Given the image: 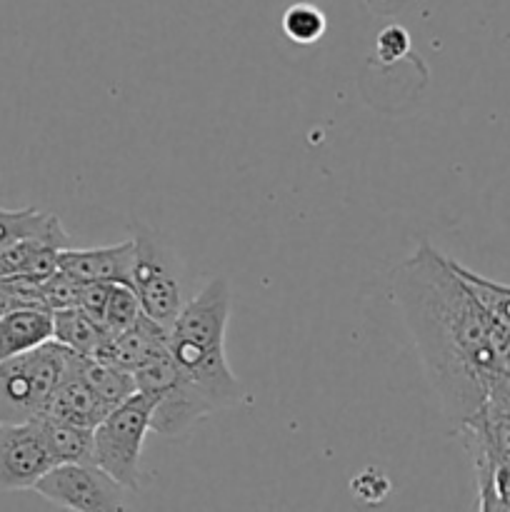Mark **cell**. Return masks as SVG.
<instances>
[{
  "label": "cell",
  "mask_w": 510,
  "mask_h": 512,
  "mask_svg": "<svg viewBox=\"0 0 510 512\" xmlns=\"http://www.w3.org/2000/svg\"><path fill=\"white\" fill-rule=\"evenodd\" d=\"M393 293L440 408L460 425L488 400L510 360V330L490 318L455 260L428 243L395 270Z\"/></svg>",
  "instance_id": "6da1fadb"
},
{
  "label": "cell",
  "mask_w": 510,
  "mask_h": 512,
  "mask_svg": "<svg viewBox=\"0 0 510 512\" xmlns=\"http://www.w3.org/2000/svg\"><path fill=\"white\" fill-rule=\"evenodd\" d=\"M230 300L228 280H208L195 298L183 303L168 330L170 358L215 410L233 408L243 398V388L225 358Z\"/></svg>",
  "instance_id": "7a4b0ae2"
},
{
  "label": "cell",
  "mask_w": 510,
  "mask_h": 512,
  "mask_svg": "<svg viewBox=\"0 0 510 512\" xmlns=\"http://www.w3.org/2000/svg\"><path fill=\"white\" fill-rule=\"evenodd\" d=\"M75 355L53 338L0 360V423H30L40 418L58 385L73 373Z\"/></svg>",
  "instance_id": "3957f363"
},
{
  "label": "cell",
  "mask_w": 510,
  "mask_h": 512,
  "mask_svg": "<svg viewBox=\"0 0 510 512\" xmlns=\"http://www.w3.org/2000/svg\"><path fill=\"white\" fill-rule=\"evenodd\" d=\"M155 398L135 390L115 405L93 430V463L125 490H138L145 435L153 423Z\"/></svg>",
  "instance_id": "277c9868"
},
{
  "label": "cell",
  "mask_w": 510,
  "mask_h": 512,
  "mask_svg": "<svg viewBox=\"0 0 510 512\" xmlns=\"http://www.w3.org/2000/svg\"><path fill=\"white\" fill-rule=\"evenodd\" d=\"M135 263L133 290L140 308L148 318L158 320L170 330L183 308V285H180L178 260L173 248L155 230L135 223Z\"/></svg>",
  "instance_id": "5b68a950"
},
{
  "label": "cell",
  "mask_w": 510,
  "mask_h": 512,
  "mask_svg": "<svg viewBox=\"0 0 510 512\" xmlns=\"http://www.w3.org/2000/svg\"><path fill=\"white\" fill-rule=\"evenodd\" d=\"M135 385L155 398L150 430L158 435H183L198 420L215 413V405L180 373L170 353L140 368L135 373Z\"/></svg>",
  "instance_id": "8992f818"
},
{
  "label": "cell",
  "mask_w": 510,
  "mask_h": 512,
  "mask_svg": "<svg viewBox=\"0 0 510 512\" xmlns=\"http://www.w3.org/2000/svg\"><path fill=\"white\" fill-rule=\"evenodd\" d=\"M33 490L58 508L110 512L123 508L125 488L95 463H60L53 465Z\"/></svg>",
  "instance_id": "52a82bcc"
},
{
  "label": "cell",
  "mask_w": 510,
  "mask_h": 512,
  "mask_svg": "<svg viewBox=\"0 0 510 512\" xmlns=\"http://www.w3.org/2000/svg\"><path fill=\"white\" fill-rule=\"evenodd\" d=\"M55 465L40 425L0 423V490L35 488Z\"/></svg>",
  "instance_id": "ba28073f"
},
{
  "label": "cell",
  "mask_w": 510,
  "mask_h": 512,
  "mask_svg": "<svg viewBox=\"0 0 510 512\" xmlns=\"http://www.w3.org/2000/svg\"><path fill=\"white\" fill-rule=\"evenodd\" d=\"M135 240L105 248H63L58 265L78 283H133Z\"/></svg>",
  "instance_id": "9c48e42d"
},
{
  "label": "cell",
  "mask_w": 510,
  "mask_h": 512,
  "mask_svg": "<svg viewBox=\"0 0 510 512\" xmlns=\"http://www.w3.org/2000/svg\"><path fill=\"white\" fill-rule=\"evenodd\" d=\"M165 353H168V328L140 313V318L133 325H128L123 333L105 340L95 358L135 375L140 368H145Z\"/></svg>",
  "instance_id": "30bf717a"
},
{
  "label": "cell",
  "mask_w": 510,
  "mask_h": 512,
  "mask_svg": "<svg viewBox=\"0 0 510 512\" xmlns=\"http://www.w3.org/2000/svg\"><path fill=\"white\" fill-rule=\"evenodd\" d=\"M53 340V313L43 305H20L0 318V360Z\"/></svg>",
  "instance_id": "8fae6325"
},
{
  "label": "cell",
  "mask_w": 510,
  "mask_h": 512,
  "mask_svg": "<svg viewBox=\"0 0 510 512\" xmlns=\"http://www.w3.org/2000/svg\"><path fill=\"white\" fill-rule=\"evenodd\" d=\"M110 405H105L83 380L73 373L58 385V390L50 398L48 408H45L43 415H50V418L68 420V423L85 425V428H95L105 415L110 413Z\"/></svg>",
  "instance_id": "7c38bea8"
},
{
  "label": "cell",
  "mask_w": 510,
  "mask_h": 512,
  "mask_svg": "<svg viewBox=\"0 0 510 512\" xmlns=\"http://www.w3.org/2000/svg\"><path fill=\"white\" fill-rule=\"evenodd\" d=\"M45 240V243L68 248L70 240L60 220L53 213L35 208L3 210L0 208V250L20 243V240Z\"/></svg>",
  "instance_id": "4fadbf2b"
},
{
  "label": "cell",
  "mask_w": 510,
  "mask_h": 512,
  "mask_svg": "<svg viewBox=\"0 0 510 512\" xmlns=\"http://www.w3.org/2000/svg\"><path fill=\"white\" fill-rule=\"evenodd\" d=\"M40 425L45 445H48L50 455H53L55 465L60 463H93V430L85 425L68 423V420L50 418V415H40L35 418Z\"/></svg>",
  "instance_id": "5bb4252c"
},
{
  "label": "cell",
  "mask_w": 510,
  "mask_h": 512,
  "mask_svg": "<svg viewBox=\"0 0 510 512\" xmlns=\"http://www.w3.org/2000/svg\"><path fill=\"white\" fill-rule=\"evenodd\" d=\"M73 370L110 408L123 403L125 398H130L138 390L133 373H125V370L115 368V365L105 363V360L95 358V355H75Z\"/></svg>",
  "instance_id": "9a60e30c"
},
{
  "label": "cell",
  "mask_w": 510,
  "mask_h": 512,
  "mask_svg": "<svg viewBox=\"0 0 510 512\" xmlns=\"http://www.w3.org/2000/svg\"><path fill=\"white\" fill-rule=\"evenodd\" d=\"M478 483L480 510H510V458L470 453Z\"/></svg>",
  "instance_id": "2e32d148"
},
{
  "label": "cell",
  "mask_w": 510,
  "mask_h": 512,
  "mask_svg": "<svg viewBox=\"0 0 510 512\" xmlns=\"http://www.w3.org/2000/svg\"><path fill=\"white\" fill-rule=\"evenodd\" d=\"M53 338L78 355H98L108 335L85 310L68 308L53 313Z\"/></svg>",
  "instance_id": "e0dca14e"
},
{
  "label": "cell",
  "mask_w": 510,
  "mask_h": 512,
  "mask_svg": "<svg viewBox=\"0 0 510 512\" xmlns=\"http://www.w3.org/2000/svg\"><path fill=\"white\" fill-rule=\"evenodd\" d=\"M455 268H458V273L463 275L465 283L470 285V290H473L475 298L480 300V305L488 310L490 318H493L498 325H503V328L510 330V285L483 278V275L463 268L460 263H455Z\"/></svg>",
  "instance_id": "ac0fdd59"
},
{
  "label": "cell",
  "mask_w": 510,
  "mask_h": 512,
  "mask_svg": "<svg viewBox=\"0 0 510 512\" xmlns=\"http://www.w3.org/2000/svg\"><path fill=\"white\" fill-rule=\"evenodd\" d=\"M325 28H328L325 13L313 3H295L283 13V33L298 45H310L320 40L325 35Z\"/></svg>",
  "instance_id": "d6986e66"
},
{
  "label": "cell",
  "mask_w": 510,
  "mask_h": 512,
  "mask_svg": "<svg viewBox=\"0 0 510 512\" xmlns=\"http://www.w3.org/2000/svg\"><path fill=\"white\" fill-rule=\"evenodd\" d=\"M143 308H140V300L135 295L133 285H123V283H113L110 288V298L108 305H105V315H103V330L108 338L113 335L123 333L128 325H133L135 320L140 318Z\"/></svg>",
  "instance_id": "ffe728a7"
},
{
  "label": "cell",
  "mask_w": 510,
  "mask_h": 512,
  "mask_svg": "<svg viewBox=\"0 0 510 512\" xmlns=\"http://www.w3.org/2000/svg\"><path fill=\"white\" fill-rule=\"evenodd\" d=\"M80 293H83V283H78V280L70 278L68 273H63V270L58 268L48 280H43V285H40V305L48 308L50 313L78 308Z\"/></svg>",
  "instance_id": "44dd1931"
},
{
  "label": "cell",
  "mask_w": 510,
  "mask_h": 512,
  "mask_svg": "<svg viewBox=\"0 0 510 512\" xmlns=\"http://www.w3.org/2000/svg\"><path fill=\"white\" fill-rule=\"evenodd\" d=\"M410 50V35L403 25H388L375 40V53L383 63H395Z\"/></svg>",
  "instance_id": "7402d4cb"
},
{
  "label": "cell",
  "mask_w": 510,
  "mask_h": 512,
  "mask_svg": "<svg viewBox=\"0 0 510 512\" xmlns=\"http://www.w3.org/2000/svg\"><path fill=\"white\" fill-rule=\"evenodd\" d=\"M350 488H353V495H358L363 503H380L390 493V480L378 468H365L350 483Z\"/></svg>",
  "instance_id": "603a6c76"
},
{
  "label": "cell",
  "mask_w": 510,
  "mask_h": 512,
  "mask_svg": "<svg viewBox=\"0 0 510 512\" xmlns=\"http://www.w3.org/2000/svg\"><path fill=\"white\" fill-rule=\"evenodd\" d=\"M110 288L113 283H83V293H80V310L90 315L95 323H103V315H105V305H108L110 298ZM103 328V325H100Z\"/></svg>",
  "instance_id": "cb8c5ba5"
},
{
  "label": "cell",
  "mask_w": 510,
  "mask_h": 512,
  "mask_svg": "<svg viewBox=\"0 0 510 512\" xmlns=\"http://www.w3.org/2000/svg\"><path fill=\"white\" fill-rule=\"evenodd\" d=\"M20 305H30V303H25V300L20 298V295L15 293L8 283H0V318H5L10 310L20 308Z\"/></svg>",
  "instance_id": "d4e9b609"
}]
</instances>
